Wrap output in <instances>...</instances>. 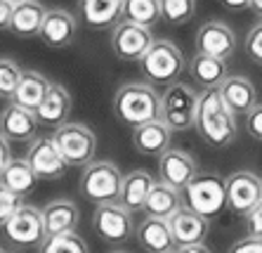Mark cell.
Returning a JSON list of instances; mask_svg holds the SVG:
<instances>
[{
    "label": "cell",
    "mask_w": 262,
    "mask_h": 253,
    "mask_svg": "<svg viewBox=\"0 0 262 253\" xmlns=\"http://www.w3.org/2000/svg\"><path fill=\"white\" fill-rule=\"evenodd\" d=\"M140 64L146 80L165 83V86L175 83L187 69V59H184L182 50L175 43H170V40H163V38L154 40L151 48L146 50V55L140 59Z\"/></svg>",
    "instance_id": "8992f818"
},
{
    "label": "cell",
    "mask_w": 262,
    "mask_h": 253,
    "mask_svg": "<svg viewBox=\"0 0 262 253\" xmlns=\"http://www.w3.org/2000/svg\"><path fill=\"white\" fill-rule=\"evenodd\" d=\"M229 253H262V239L246 235L244 239H238L236 244H232Z\"/></svg>",
    "instance_id": "74e56055"
},
{
    "label": "cell",
    "mask_w": 262,
    "mask_h": 253,
    "mask_svg": "<svg viewBox=\"0 0 262 253\" xmlns=\"http://www.w3.org/2000/svg\"><path fill=\"white\" fill-rule=\"evenodd\" d=\"M123 173L111 161H90L80 173V194L95 206L116 204L121 197Z\"/></svg>",
    "instance_id": "3957f363"
},
{
    "label": "cell",
    "mask_w": 262,
    "mask_h": 253,
    "mask_svg": "<svg viewBox=\"0 0 262 253\" xmlns=\"http://www.w3.org/2000/svg\"><path fill=\"white\" fill-rule=\"evenodd\" d=\"M244 118H246V133L253 140L262 142V104H255Z\"/></svg>",
    "instance_id": "d590c367"
},
{
    "label": "cell",
    "mask_w": 262,
    "mask_h": 253,
    "mask_svg": "<svg viewBox=\"0 0 262 253\" xmlns=\"http://www.w3.org/2000/svg\"><path fill=\"white\" fill-rule=\"evenodd\" d=\"M196 173H199L196 159L184 149H165L159 156L161 182L175 187V189H184L194 180Z\"/></svg>",
    "instance_id": "5bb4252c"
},
{
    "label": "cell",
    "mask_w": 262,
    "mask_h": 253,
    "mask_svg": "<svg viewBox=\"0 0 262 253\" xmlns=\"http://www.w3.org/2000/svg\"><path fill=\"white\" fill-rule=\"evenodd\" d=\"M182 204L184 201H182L180 189L165 185V182H154L151 192H149V197H146L144 213L146 216H154V218H165V220H170L177 210L182 208Z\"/></svg>",
    "instance_id": "4316f807"
},
{
    "label": "cell",
    "mask_w": 262,
    "mask_h": 253,
    "mask_svg": "<svg viewBox=\"0 0 262 253\" xmlns=\"http://www.w3.org/2000/svg\"><path fill=\"white\" fill-rule=\"evenodd\" d=\"M76 31H78V19L73 17L69 10L55 7V10H48V14H45L38 38H40L48 48L61 50L73 43Z\"/></svg>",
    "instance_id": "9a60e30c"
},
{
    "label": "cell",
    "mask_w": 262,
    "mask_h": 253,
    "mask_svg": "<svg viewBox=\"0 0 262 253\" xmlns=\"http://www.w3.org/2000/svg\"><path fill=\"white\" fill-rule=\"evenodd\" d=\"M0 227H3L5 239L17 244V246H26V248L40 246L48 239L45 222H43V210L36 208V206L21 204Z\"/></svg>",
    "instance_id": "ba28073f"
},
{
    "label": "cell",
    "mask_w": 262,
    "mask_h": 253,
    "mask_svg": "<svg viewBox=\"0 0 262 253\" xmlns=\"http://www.w3.org/2000/svg\"><path fill=\"white\" fill-rule=\"evenodd\" d=\"M196 12V0H161V19L172 26L187 24Z\"/></svg>",
    "instance_id": "1f68e13d"
},
{
    "label": "cell",
    "mask_w": 262,
    "mask_h": 253,
    "mask_svg": "<svg viewBox=\"0 0 262 253\" xmlns=\"http://www.w3.org/2000/svg\"><path fill=\"white\" fill-rule=\"evenodd\" d=\"M172 253H175V251H172Z\"/></svg>",
    "instance_id": "c3c4849f"
},
{
    "label": "cell",
    "mask_w": 262,
    "mask_h": 253,
    "mask_svg": "<svg viewBox=\"0 0 262 253\" xmlns=\"http://www.w3.org/2000/svg\"><path fill=\"white\" fill-rule=\"evenodd\" d=\"M114 114L128 128L161 118V95L149 83H125L114 95Z\"/></svg>",
    "instance_id": "7a4b0ae2"
},
{
    "label": "cell",
    "mask_w": 262,
    "mask_h": 253,
    "mask_svg": "<svg viewBox=\"0 0 262 253\" xmlns=\"http://www.w3.org/2000/svg\"><path fill=\"white\" fill-rule=\"evenodd\" d=\"M151 43H154L151 29H146V26L121 19L111 29V52L121 62H140L146 55V50L151 48Z\"/></svg>",
    "instance_id": "30bf717a"
},
{
    "label": "cell",
    "mask_w": 262,
    "mask_h": 253,
    "mask_svg": "<svg viewBox=\"0 0 262 253\" xmlns=\"http://www.w3.org/2000/svg\"><path fill=\"white\" fill-rule=\"evenodd\" d=\"M244 50L248 55L250 62H255L257 67H262V22H257L244 38Z\"/></svg>",
    "instance_id": "836d02e7"
},
{
    "label": "cell",
    "mask_w": 262,
    "mask_h": 253,
    "mask_svg": "<svg viewBox=\"0 0 262 253\" xmlns=\"http://www.w3.org/2000/svg\"><path fill=\"white\" fill-rule=\"evenodd\" d=\"M12 0H0V31H10V22H12Z\"/></svg>",
    "instance_id": "f35d334b"
},
{
    "label": "cell",
    "mask_w": 262,
    "mask_h": 253,
    "mask_svg": "<svg viewBox=\"0 0 262 253\" xmlns=\"http://www.w3.org/2000/svg\"><path fill=\"white\" fill-rule=\"evenodd\" d=\"M175 253H210V248L206 246V241H201V244H189V246H177Z\"/></svg>",
    "instance_id": "60d3db41"
},
{
    "label": "cell",
    "mask_w": 262,
    "mask_h": 253,
    "mask_svg": "<svg viewBox=\"0 0 262 253\" xmlns=\"http://www.w3.org/2000/svg\"><path fill=\"white\" fill-rule=\"evenodd\" d=\"M227 187V208L246 218L262 201V182L250 171H236L225 180Z\"/></svg>",
    "instance_id": "8fae6325"
},
{
    "label": "cell",
    "mask_w": 262,
    "mask_h": 253,
    "mask_svg": "<svg viewBox=\"0 0 262 253\" xmlns=\"http://www.w3.org/2000/svg\"><path fill=\"white\" fill-rule=\"evenodd\" d=\"M45 14H48V10L43 7V3H38V0H19V3H14L10 31L19 38H36L40 33Z\"/></svg>",
    "instance_id": "603a6c76"
},
{
    "label": "cell",
    "mask_w": 262,
    "mask_h": 253,
    "mask_svg": "<svg viewBox=\"0 0 262 253\" xmlns=\"http://www.w3.org/2000/svg\"><path fill=\"white\" fill-rule=\"evenodd\" d=\"M92 229L106 244H123L135 235L133 213L121 204H102L92 213Z\"/></svg>",
    "instance_id": "9c48e42d"
},
{
    "label": "cell",
    "mask_w": 262,
    "mask_h": 253,
    "mask_svg": "<svg viewBox=\"0 0 262 253\" xmlns=\"http://www.w3.org/2000/svg\"><path fill=\"white\" fill-rule=\"evenodd\" d=\"M71 107H73L71 93H69L64 86H59V83H52L50 90H48V95H45V99L36 109L38 123L50 125V128H59L61 123H67L69 121Z\"/></svg>",
    "instance_id": "ffe728a7"
},
{
    "label": "cell",
    "mask_w": 262,
    "mask_h": 253,
    "mask_svg": "<svg viewBox=\"0 0 262 253\" xmlns=\"http://www.w3.org/2000/svg\"><path fill=\"white\" fill-rule=\"evenodd\" d=\"M43 210V222H45V232L48 237L64 235V232H76V225L80 220L78 206L69 201V199H55L50 201Z\"/></svg>",
    "instance_id": "cb8c5ba5"
},
{
    "label": "cell",
    "mask_w": 262,
    "mask_h": 253,
    "mask_svg": "<svg viewBox=\"0 0 262 253\" xmlns=\"http://www.w3.org/2000/svg\"><path fill=\"white\" fill-rule=\"evenodd\" d=\"M12 161V149H10V140L0 133V171Z\"/></svg>",
    "instance_id": "ab89813d"
},
{
    "label": "cell",
    "mask_w": 262,
    "mask_h": 253,
    "mask_svg": "<svg viewBox=\"0 0 262 253\" xmlns=\"http://www.w3.org/2000/svg\"><path fill=\"white\" fill-rule=\"evenodd\" d=\"M168 222H170V229H172V237H175L177 246L201 244V241H206L208 229H210V220L199 216L196 210L187 208V206H182Z\"/></svg>",
    "instance_id": "ac0fdd59"
},
{
    "label": "cell",
    "mask_w": 262,
    "mask_h": 253,
    "mask_svg": "<svg viewBox=\"0 0 262 253\" xmlns=\"http://www.w3.org/2000/svg\"><path fill=\"white\" fill-rule=\"evenodd\" d=\"M12 3H19V0H12Z\"/></svg>",
    "instance_id": "bcb514c9"
},
{
    "label": "cell",
    "mask_w": 262,
    "mask_h": 253,
    "mask_svg": "<svg viewBox=\"0 0 262 253\" xmlns=\"http://www.w3.org/2000/svg\"><path fill=\"white\" fill-rule=\"evenodd\" d=\"M217 90H220L222 99H225V104L229 107V111H232L234 116H246V114L257 104L255 86H253L246 76L229 74Z\"/></svg>",
    "instance_id": "d6986e66"
},
{
    "label": "cell",
    "mask_w": 262,
    "mask_h": 253,
    "mask_svg": "<svg viewBox=\"0 0 262 253\" xmlns=\"http://www.w3.org/2000/svg\"><path fill=\"white\" fill-rule=\"evenodd\" d=\"M220 5H225L227 10H232V12H238V10L250 7V0H220Z\"/></svg>",
    "instance_id": "b9f144b4"
},
{
    "label": "cell",
    "mask_w": 262,
    "mask_h": 253,
    "mask_svg": "<svg viewBox=\"0 0 262 253\" xmlns=\"http://www.w3.org/2000/svg\"><path fill=\"white\" fill-rule=\"evenodd\" d=\"M38 182V175L33 173V168L26 159H12L3 171H0V185H5L10 192L26 197L33 192Z\"/></svg>",
    "instance_id": "f1b7e54d"
},
{
    "label": "cell",
    "mask_w": 262,
    "mask_h": 253,
    "mask_svg": "<svg viewBox=\"0 0 262 253\" xmlns=\"http://www.w3.org/2000/svg\"><path fill=\"white\" fill-rule=\"evenodd\" d=\"M40 253H90L88 251L85 239L76 232H64V235H55L40 244Z\"/></svg>",
    "instance_id": "4dcf8cb0"
},
{
    "label": "cell",
    "mask_w": 262,
    "mask_h": 253,
    "mask_svg": "<svg viewBox=\"0 0 262 253\" xmlns=\"http://www.w3.org/2000/svg\"><path fill=\"white\" fill-rule=\"evenodd\" d=\"M194 128L206 144L213 149H225L236 140V116H234L217 88L203 90L199 95Z\"/></svg>",
    "instance_id": "6da1fadb"
},
{
    "label": "cell",
    "mask_w": 262,
    "mask_h": 253,
    "mask_svg": "<svg viewBox=\"0 0 262 253\" xmlns=\"http://www.w3.org/2000/svg\"><path fill=\"white\" fill-rule=\"evenodd\" d=\"M50 86H52V83H50L40 71L29 69V71H24L21 80H19L17 90H14V95H12V102L19 107H26V109L36 111L38 107H40V102L45 99V95H48Z\"/></svg>",
    "instance_id": "83f0119b"
},
{
    "label": "cell",
    "mask_w": 262,
    "mask_h": 253,
    "mask_svg": "<svg viewBox=\"0 0 262 253\" xmlns=\"http://www.w3.org/2000/svg\"><path fill=\"white\" fill-rule=\"evenodd\" d=\"M244 220H246V232H248V237H257V239H262V201L250 210Z\"/></svg>",
    "instance_id": "8d00e7d4"
},
{
    "label": "cell",
    "mask_w": 262,
    "mask_h": 253,
    "mask_svg": "<svg viewBox=\"0 0 262 253\" xmlns=\"http://www.w3.org/2000/svg\"><path fill=\"white\" fill-rule=\"evenodd\" d=\"M154 187V178L149 175V171H130L128 175H123V185H121V197H118V204L123 208H128L130 213H137V210H144L146 197Z\"/></svg>",
    "instance_id": "d4e9b609"
},
{
    "label": "cell",
    "mask_w": 262,
    "mask_h": 253,
    "mask_svg": "<svg viewBox=\"0 0 262 253\" xmlns=\"http://www.w3.org/2000/svg\"><path fill=\"white\" fill-rule=\"evenodd\" d=\"M135 237L140 241V246L149 253H172L177 248L170 222L165 220V218L146 216L144 220L137 225Z\"/></svg>",
    "instance_id": "e0dca14e"
},
{
    "label": "cell",
    "mask_w": 262,
    "mask_h": 253,
    "mask_svg": "<svg viewBox=\"0 0 262 253\" xmlns=\"http://www.w3.org/2000/svg\"><path fill=\"white\" fill-rule=\"evenodd\" d=\"M123 19L151 29L161 19V0H123Z\"/></svg>",
    "instance_id": "f546056e"
},
{
    "label": "cell",
    "mask_w": 262,
    "mask_h": 253,
    "mask_svg": "<svg viewBox=\"0 0 262 253\" xmlns=\"http://www.w3.org/2000/svg\"><path fill=\"white\" fill-rule=\"evenodd\" d=\"M78 14L90 29H109L123 19V0H78Z\"/></svg>",
    "instance_id": "7402d4cb"
},
{
    "label": "cell",
    "mask_w": 262,
    "mask_h": 253,
    "mask_svg": "<svg viewBox=\"0 0 262 253\" xmlns=\"http://www.w3.org/2000/svg\"><path fill=\"white\" fill-rule=\"evenodd\" d=\"M38 116L36 111L19 107L14 102L0 111V133L10 140V142H31L36 137L38 130Z\"/></svg>",
    "instance_id": "2e32d148"
},
{
    "label": "cell",
    "mask_w": 262,
    "mask_h": 253,
    "mask_svg": "<svg viewBox=\"0 0 262 253\" xmlns=\"http://www.w3.org/2000/svg\"><path fill=\"white\" fill-rule=\"evenodd\" d=\"M170 137H172V130L168 128L161 118L133 128L135 149L146 156H161L165 149H170Z\"/></svg>",
    "instance_id": "44dd1931"
},
{
    "label": "cell",
    "mask_w": 262,
    "mask_h": 253,
    "mask_svg": "<svg viewBox=\"0 0 262 253\" xmlns=\"http://www.w3.org/2000/svg\"><path fill=\"white\" fill-rule=\"evenodd\" d=\"M21 76H24V69L19 67L14 59L0 57V97L12 99V95H14V90H17Z\"/></svg>",
    "instance_id": "d6a6232c"
},
{
    "label": "cell",
    "mask_w": 262,
    "mask_h": 253,
    "mask_svg": "<svg viewBox=\"0 0 262 253\" xmlns=\"http://www.w3.org/2000/svg\"><path fill=\"white\" fill-rule=\"evenodd\" d=\"M0 253H5V251H3V248H0Z\"/></svg>",
    "instance_id": "f6af8a7d"
},
{
    "label": "cell",
    "mask_w": 262,
    "mask_h": 253,
    "mask_svg": "<svg viewBox=\"0 0 262 253\" xmlns=\"http://www.w3.org/2000/svg\"><path fill=\"white\" fill-rule=\"evenodd\" d=\"M111 253H125V251H111Z\"/></svg>",
    "instance_id": "ee69618b"
},
{
    "label": "cell",
    "mask_w": 262,
    "mask_h": 253,
    "mask_svg": "<svg viewBox=\"0 0 262 253\" xmlns=\"http://www.w3.org/2000/svg\"><path fill=\"white\" fill-rule=\"evenodd\" d=\"M21 199L24 197H19V194L10 192L5 185H0V225L12 216L19 206H21Z\"/></svg>",
    "instance_id": "e575fe53"
},
{
    "label": "cell",
    "mask_w": 262,
    "mask_h": 253,
    "mask_svg": "<svg viewBox=\"0 0 262 253\" xmlns=\"http://www.w3.org/2000/svg\"><path fill=\"white\" fill-rule=\"evenodd\" d=\"M250 10H253L257 17H262V0H250Z\"/></svg>",
    "instance_id": "7bdbcfd3"
},
{
    "label": "cell",
    "mask_w": 262,
    "mask_h": 253,
    "mask_svg": "<svg viewBox=\"0 0 262 253\" xmlns=\"http://www.w3.org/2000/svg\"><path fill=\"white\" fill-rule=\"evenodd\" d=\"M196 109H199V93L187 83H170L161 95V121L172 133H184L194 128Z\"/></svg>",
    "instance_id": "5b68a950"
},
{
    "label": "cell",
    "mask_w": 262,
    "mask_h": 253,
    "mask_svg": "<svg viewBox=\"0 0 262 253\" xmlns=\"http://www.w3.org/2000/svg\"><path fill=\"white\" fill-rule=\"evenodd\" d=\"M182 201L187 208L196 210L203 218H215L227 208L225 178L217 173H196L194 180L182 189Z\"/></svg>",
    "instance_id": "277c9868"
},
{
    "label": "cell",
    "mask_w": 262,
    "mask_h": 253,
    "mask_svg": "<svg viewBox=\"0 0 262 253\" xmlns=\"http://www.w3.org/2000/svg\"><path fill=\"white\" fill-rule=\"evenodd\" d=\"M260 182H262V178H260Z\"/></svg>",
    "instance_id": "7dc6e473"
},
{
    "label": "cell",
    "mask_w": 262,
    "mask_h": 253,
    "mask_svg": "<svg viewBox=\"0 0 262 253\" xmlns=\"http://www.w3.org/2000/svg\"><path fill=\"white\" fill-rule=\"evenodd\" d=\"M189 76L194 78V83L203 90H210V88H220L225 83V78L229 76L227 71V62L225 59H217V57L210 55H201L196 52L189 59Z\"/></svg>",
    "instance_id": "484cf974"
},
{
    "label": "cell",
    "mask_w": 262,
    "mask_h": 253,
    "mask_svg": "<svg viewBox=\"0 0 262 253\" xmlns=\"http://www.w3.org/2000/svg\"><path fill=\"white\" fill-rule=\"evenodd\" d=\"M194 43H196V52L217 57V59L227 62L236 52L238 40L232 26H227L225 22H217V19H210V22L199 26Z\"/></svg>",
    "instance_id": "4fadbf2b"
},
{
    "label": "cell",
    "mask_w": 262,
    "mask_h": 253,
    "mask_svg": "<svg viewBox=\"0 0 262 253\" xmlns=\"http://www.w3.org/2000/svg\"><path fill=\"white\" fill-rule=\"evenodd\" d=\"M26 161L31 163L38 180H59L71 168L67 163V159L61 156L59 147L55 144L52 137H33Z\"/></svg>",
    "instance_id": "7c38bea8"
},
{
    "label": "cell",
    "mask_w": 262,
    "mask_h": 253,
    "mask_svg": "<svg viewBox=\"0 0 262 253\" xmlns=\"http://www.w3.org/2000/svg\"><path fill=\"white\" fill-rule=\"evenodd\" d=\"M52 140L59 147L61 156L67 159L69 166L76 168L88 166L97 152V135L85 123H76V121H67L59 128H55Z\"/></svg>",
    "instance_id": "52a82bcc"
}]
</instances>
